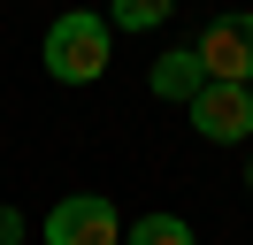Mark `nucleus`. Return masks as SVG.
Segmentation results:
<instances>
[{"mask_svg":"<svg viewBox=\"0 0 253 245\" xmlns=\"http://www.w3.org/2000/svg\"><path fill=\"white\" fill-rule=\"evenodd\" d=\"M46 77L54 84H92L100 69H108V15H92V8H69V15H54V31H46Z\"/></svg>","mask_w":253,"mask_h":245,"instance_id":"nucleus-1","label":"nucleus"},{"mask_svg":"<svg viewBox=\"0 0 253 245\" xmlns=\"http://www.w3.org/2000/svg\"><path fill=\"white\" fill-rule=\"evenodd\" d=\"M192 54H200L207 84H253V15H215V23L192 39Z\"/></svg>","mask_w":253,"mask_h":245,"instance_id":"nucleus-2","label":"nucleus"},{"mask_svg":"<svg viewBox=\"0 0 253 245\" xmlns=\"http://www.w3.org/2000/svg\"><path fill=\"white\" fill-rule=\"evenodd\" d=\"M115 238H123V222H115V199L100 192H69L46 214V245H115Z\"/></svg>","mask_w":253,"mask_h":245,"instance_id":"nucleus-3","label":"nucleus"},{"mask_svg":"<svg viewBox=\"0 0 253 245\" xmlns=\"http://www.w3.org/2000/svg\"><path fill=\"white\" fill-rule=\"evenodd\" d=\"M192 130L215 138V146L253 138V92L246 84H200V92H192Z\"/></svg>","mask_w":253,"mask_h":245,"instance_id":"nucleus-4","label":"nucleus"},{"mask_svg":"<svg viewBox=\"0 0 253 245\" xmlns=\"http://www.w3.org/2000/svg\"><path fill=\"white\" fill-rule=\"evenodd\" d=\"M146 84H154V100H184V107H192V92L207 84V69H200V54H192V46H176V54L154 61V77H146Z\"/></svg>","mask_w":253,"mask_h":245,"instance_id":"nucleus-5","label":"nucleus"},{"mask_svg":"<svg viewBox=\"0 0 253 245\" xmlns=\"http://www.w3.org/2000/svg\"><path fill=\"white\" fill-rule=\"evenodd\" d=\"M123 245H192V230L176 222V214H138V222L123 230Z\"/></svg>","mask_w":253,"mask_h":245,"instance_id":"nucleus-6","label":"nucleus"},{"mask_svg":"<svg viewBox=\"0 0 253 245\" xmlns=\"http://www.w3.org/2000/svg\"><path fill=\"white\" fill-rule=\"evenodd\" d=\"M169 15H176V0H115V31H154Z\"/></svg>","mask_w":253,"mask_h":245,"instance_id":"nucleus-7","label":"nucleus"},{"mask_svg":"<svg viewBox=\"0 0 253 245\" xmlns=\"http://www.w3.org/2000/svg\"><path fill=\"white\" fill-rule=\"evenodd\" d=\"M0 245H23V214L8 207V199H0Z\"/></svg>","mask_w":253,"mask_h":245,"instance_id":"nucleus-8","label":"nucleus"},{"mask_svg":"<svg viewBox=\"0 0 253 245\" xmlns=\"http://www.w3.org/2000/svg\"><path fill=\"white\" fill-rule=\"evenodd\" d=\"M246 192H253V161H246Z\"/></svg>","mask_w":253,"mask_h":245,"instance_id":"nucleus-9","label":"nucleus"}]
</instances>
